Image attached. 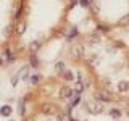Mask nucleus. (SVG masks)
Wrapping results in <instances>:
<instances>
[{
  "instance_id": "nucleus-10",
  "label": "nucleus",
  "mask_w": 129,
  "mask_h": 121,
  "mask_svg": "<svg viewBox=\"0 0 129 121\" xmlns=\"http://www.w3.org/2000/svg\"><path fill=\"white\" fill-rule=\"evenodd\" d=\"M126 115H127V116H129V108H127V111H126Z\"/></svg>"
},
{
  "instance_id": "nucleus-4",
  "label": "nucleus",
  "mask_w": 129,
  "mask_h": 121,
  "mask_svg": "<svg viewBox=\"0 0 129 121\" xmlns=\"http://www.w3.org/2000/svg\"><path fill=\"white\" fill-rule=\"evenodd\" d=\"M21 0H0V65L15 40L19 21Z\"/></svg>"
},
{
  "instance_id": "nucleus-1",
  "label": "nucleus",
  "mask_w": 129,
  "mask_h": 121,
  "mask_svg": "<svg viewBox=\"0 0 129 121\" xmlns=\"http://www.w3.org/2000/svg\"><path fill=\"white\" fill-rule=\"evenodd\" d=\"M71 58L89 71L95 100L129 102V50L121 40L95 29L71 45Z\"/></svg>"
},
{
  "instance_id": "nucleus-2",
  "label": "nucleus",
  "mask_w": 129,
  "mask_h": 121,
  "mask_svg": "<svg viewBox=\"0 0 129 121\" xmlns=\"http://www.w3.org/2000/svg\"><path fill=\"white\" fill-rule=\"evenodd\" d=\"M78 0H21L19 21L10 50L31 60L48 40L66 32L68 18Z\"/></svg>"
},
{
  "instance_id": "nucleus-3",
  "label": "nucleus",
  "mask_w": 129,
  "mask_h": 121,
  "mask_svg": "<svg viewBox=\"0 0 129 121\" xmlns=\"http://www.w3.org/2000/svg\"><path fill=\"white\" fill-rule=\"evenodd\" d=\"M84 5L102 32H111L129 24V0H86Z\"/></svg>"
},
{
  "instance_id": "nucleus-7",
  "label": "nucleus",
  "mask_w": 129,
  "mask_h": 121,
  "mask_svg": "<svg viewBox=\"0 0 129 121\" xmlns=\"http://www.w3.org/2000/svg\"><path fill=\"white\" fill-rule=\"evenodd\" d=\"M11 113H13V107H10V105H3V107H0V116H11Z\"/></svg>"
},
{
  "instance_id": "nucleus-8",
  "label": "nucleus",
  "mask_w": 129,
  "mask_h": 121,
  "mask_svg": "<svg viewBox=\"0 0 129 121\" xmlns=\"http://www.w3.org/2000/svg\"><path fill=\"white\" fill-rule=\"evenodd\" d=\"M110 116H111V118H119V116H121V110H118V108H111V110H110Z\"/></svg>"
},
{
  "instance_id": "nucleus-6",
  "label": "nucleus",
  "mask_w": 129,
  "mask_h": 121,
  "mask_svg": "<svg viewBox=\"0 0 129 121\" xmlns=\"http://www.w3.org/2000/svg\"><path fill=\"white\" fill-rule=\"evenodd\" d=\"M86 110L90 113V115H100V113L105 111V103H102L100 100H87L86 102Z\"/></svg>"
},
{
  "instance_id": "nucleus-11",
  "label": "nucleus",
  "mask_w": 129,
  "mask_h": 121,
  "mask_svg": "<svg viewBox=\"0 0 129 121\" xmlns=\"http://www.w3.org/2000/svg\"><path fill=\"white\" fill-rule=\"evenodd\" d=\"M8 121H16V119H8Z\"/></svg>"
},
{
  "instance_id": "nucleus-9",
  "label": "nucleus",
  "mask_w": 129,
  "mask_h": 121,
  "mask_svg": "<svg viewBox=\"0 0 129 121\" xmlns=\"http://www.w3.org/2000/svg\"><path fill=\"white\" fill-rule=\"evenodd\" d=\"M63 79H64V81H71V79H73L71 71H66V73H64V74H63Z\"/></svg>"
},
{
  "instance_id": "nucleus-5",
  "label": "nucleus",
  "mask_w": 129,
  "mask_h": 121,
  "mask_svg": "<svg viewBox=\"0 0 129 121\" xmlns=\"http://www.w3.org/2000/svg\"><path fill=\"white\" fill-rule=\"evenodd\" d=\"M23 121H73L70 108L53 102H42L34 107L31 113L23 116Z\"/></svg>"
}]
</instances>
